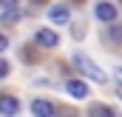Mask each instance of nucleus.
Here are the masks:
<instances>
[{"label":"nucleus","mask_w":122,"mask_h":117,"mask_svg":"<svg viewBox=\"0 0 122 117\" xmlns=\"http://www.w3.org/2000/svg\"><path fill=\"white\" fill-rule=\"evenodd\" d=\"M74 63H77V69L82 71V74H88L94 83H108V74L94 63V60H88L85 54H74Z\"/></svg>","instance_id":"1"},{"label":"nucleus","mask_w":122,"mask_h":117,"mask_svg":"<svg viewBox=\"0 0 122 117\" xmlns=\"http://www.w3.org/2000/svg\"><path fill=\"white\" fill-rule=\"evenodd\" d=\"M94 12H97V17H99L102 23H114V20H117V6L108 3V0H99Z\"/></svg>","instance_id":"2"},{"label":"nucleus","mask_w":122,"mask_h":117,"mask_svg":"<svg viewBox=\"0 0 122 117\" xmlns=\"http://www.w3.org/2000/svg\"><path fill=\"white\" fill-rule=\"evenodd\" d=\"M17 111H20V100H17L14 94H0V114L14 117Z\"/></svg>","instance_id":"3"},{"label":"nucleus","mask_w":122,"mask_h":117,"mask_svg":"<svg viewBox=\"0 0 122 117\" xmlns=\"http://www.w3.org/2000/svg\"><path fill=\"white\" fill-rule=\"evenodd\" d=\"M34 43L43 46V49H54V46L60 43V37H57V31H51V29H40L34 34Z\"/></svg>","instance_id":"4"},{"label":"nucleus","mask_w":122,"mask_h":117,"mask_svg":"<svg viewBox=\"0 0 122 117\" xmlns=\"http://www.w3.org/2000/svg\"><path fill=\"white\" fill-rule=\"evenodd\" d=\"M31 114L34 117H54V106L48 100H34L31 103Z\"/></svg>","instance_id":"5"},{"label":"nucleus","mask_w":122,"mask_h":117,"mask_svg":"<svg viewBox=\"0 0 122 117\" xmlns=\"http://www.w3.org/2000/svg\"><path fill=\"white\" fill-rule=\"evenodd\" d=\"M65 91H68L71 97H88V86H85L82 80H68V83H65Z\"/></svg>","instance_id":"6"},{"label":"nucleus","mask_w":122,"mask_h":117,"mask_svg":"<svg viewBox=\"0 0 122 117\" xmlns=\"http://www.w3.org/2000/svg\"><path fill=\"white\" fill-rule=\"evenodd\" d=\"M88 117H117V111L111 106H105V103H94L88 109Z\"/></svg>","instance_id":"7"},{"label":"nucleus","mask_w":122,"mask_h":117,"mask_svg":"<svg viewBox=\"0 0 122 117\" xmlns=\"http://www.w3.org/2000/svg\"><path fill=\"white\" fill-rule=\"evenodd\" d=\"M51 20L54 23H68V17H71V12H68V6H51Z\"/></svg>","instance_id":"8"},{"label":"nucleus","mask_w":122,"mask_h":117,"mask_svg":"<svg viewBox=\"0 0 122 117\" xmlns=\"http://www.w3.org/2000/svg\"><path fill=\"white\" fill-rule=\"evenodd\" d=\"M108 40H114V43H122V26H119V23H111V31H108Z\"/></svg>","instance_id":"9"},{"label":"nucleus","mask_w":122,"mask_h":117,"mask_svg":"<svg viewBox=\"0 0 122 117\" xmlns=\"http://www.w3.org/2000/svg\"><path fill=\"white\" fill-rule=\"evenodd\" d=\"M17 14H20V6H14V9H6V14H3V23H14V20H17Z\"/></svg>","instance_id":"10"},{"label":"nucleus","mask_w":122,"mask_h":117,"mask_svg":"<svg viewBox=\"0 0 122 117\" xmlns=\"http://www.w3.org/2000/svg\"><path fill=\"white\" fill-rule=\"evenodd\" d=\"M23 52H26V54H23V57L29 60V63H34V60H37V54H34V49H31V46H26V49H23Z\"/></svg>","instance_id":"11"},{"label":"nucleus","mask_w":122,"mask_h":117,"mask_svg":"<svg viewBox=\"0 0 122 117\" xmlns=\"http://www.w3.org/2000/svg\"><path fill=\"white\" fill-rule=\"evenodd\" d=\"M20 6V0H0V9H14Z\"/></svg>","instance_id":"12"},{"label":"nucleus","mask_w":122,"mask_h":117,"mask_svg":"<svg viewBox=\"0 0 122 117\" xmlns=\"http://www.w3.org/2000/svg\"><path fill=\"white\" fill-rule=\"evenodd\" d=\"M6 74H9V63H6V60L0 57V80H3V77H6Z\"/></svg>","instance_id":"13"},{"label":"nucleus","mask_w":122,"mask_h":117,"mask_svg":"<svg viewBox=\"0 0 122 117\" xmlns=\"http://www.w3.org/2000/svg\"><path fill=\"white\" fill-rule=\"evenodd\" d=\"M6 46H9V37H6V34H0V52H6Z\"/></svg>","instance_id":"14"},{"label":"nucleus","mask_w":122,"mask_h":117,"mask_svg":"<svg viewBox=\"0 0 122 117\" xmlns=\"http://www.w3.org/2000/svg\"><path fill=\"white\" fill-rule=\"evenodd\" d=\"M114 77H117V83L122 86V69H117V71H114Z\"/></svg>","instance_id":"15"},{"label":"nucleus","mask_w":122,"mask_h":117,"mask_svg":"<svg viewBox=\"0 0 122 117\" xmlns=\"http://www.w3.org/2000/svg\"><path fill=\"white\" fill-rule=\"evenodd\" d=\"M119 97H122V88H119Z\"/></svg>","instance_id":"16"},{"label":"nucleus","mask_w":122,"mask_h":117,"mask_svg":"<svg viewBox=\"0 0 122 117\" xmlns=\"http://www.w3.org/2000/svg\"><path fill=\"white\" fill-rule=\"evenodd\" d=\"M77 3H80V0H77Z\"/></svg>","instance_id":"17"}]
</instances>
